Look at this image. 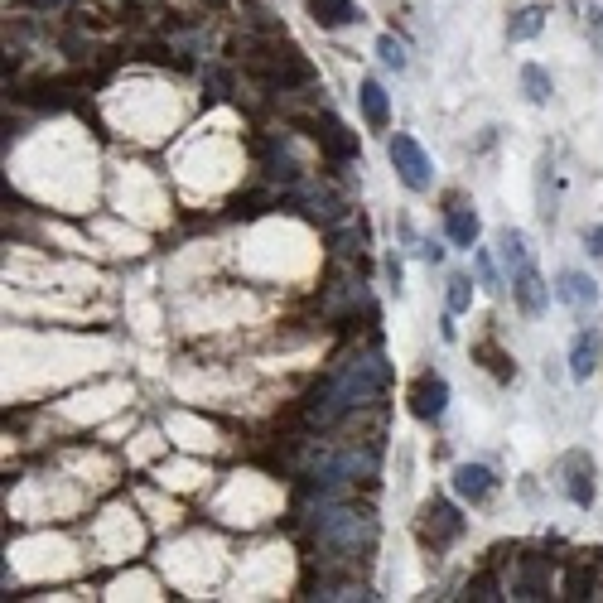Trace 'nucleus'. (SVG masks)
I'll list each match as a JSON object with an SVG mask.
<instances>
[{
    "label": "nucleus",
    "mask_w": 603,
    "mask_h": 603,
    "mask_svg": "<svg viewBox=\"0 0 603 603\" xmlns=\"http://www.w3.org/2000/svg\"><path fill=\"white\" fill-rule=\"evenodd\" d=\"M512 295H517V309H521V314H546L550 285L541 280V271H536V266H521V271L512 275Z\"/></svg>",
    "instance_id": "nucleus-6"
},
{
    "label": "nucleus",
    "mask_w": 603,
    "mask_h": 603,
    "mask_svg": "<svg viewBox=\"0 0 603 603\" xmlns=\"http://www.w3.org/2000/svg\"><path fill=\"white\" fill-rule=\"evenodd\" d=\"M444 232H449L454 247H464V251L478 247V213L468 208L464 198H449V208H444Z\"/></svg>",
    "instance_id": "nucleus-7"
},
{
    "label": "nucleus",
    "mask_w": 603,
    "mask_h": 603,
    "mask_svg": "<svg viewBox=\"0 0 603 603\" xmlns=\"http://www.w3.org/2000/svg\"><path fill=\"white\" fill-rule=\"evenodd\" d=\"M468 304H473V280H468V275H454V280H449V314H464Z\"/></svg>",
    "instance_id": "nucleus-20"
},
{
    "label": "nucleus",
    "mask_w": 603,
    "mask_h": 603,
    "mask_svg": "<svg viewBox=\"0 0 603 603\" xmlns=\"http://www.w3.org/2000/svg\"><path fill=\"white\" fill-rule=\"evenodd\" d=\"M386 155H391V165H396V174H401L406 189H415V193L430 189V155L420 150V140L415 136H391Z\"/></svg>",
    "instance_id": "nucleus-2"
},
{
    "label": "nucleus",
    "mask_w": 603,
    "mask_h": 603,
    "mask_svg": "<svg viewBox=\"0 0 603 603\" xmlns=\"http://www.w3.org/2000/svg\"><path fill=\"white\" fill-rule=\"evenodd\" d=\"M512 594L517 599H550V560L521 555L517 570H512Z\"/></svg>",
    "instance_id": "nucleus-5"
},
{
    "label": "nucleus",
    "mask_w": 603,
    "mask_h": 603,
    "mask_svg": "<svg viewBox=\"0 0 603 603\" xmlns=\"http://www.w3.org/2000/svg\"><path fill=\"white\" fill-rule=\"evenodd\" d=\"M555 295H560V300L570 304V309H579V314H584V309H594V300H599V290H594V280H589V275H584V271H565V275H560V285H555Z\"/></svg>",
    "instance_id": "nucleus-11"
},
{
    "label": "nucleus",
    "mask_w": 603,
    "mask_h": 603,
    "mask_svg": "<svg viewBox=\"0 0 603 603\" xmlns=\"http://www.w3.org/2000/svg\"><path fill=\"white\" fill-rule=\"evenodd\" d=\"M493 488H497L493 468H483V464H459L454 468V493L464 497V502H483V497H493Z\"/></svg>",
    "instance_id": "nucleus-8"
},
{
    "label": "nucleus",
    "mask_w": 603,
    "mask_h": 603,
    "mask_svg": "<svg viewBox=\"0 0 603 603\" xmlns=\"http://www.w3.org/2000/svg\"><path fill=\"white\" fill-rule=\"evenodd\" d=\"M497 247H502V261H507L512 275H517L521 266H531V261H526V237H521L517 227H502V232H497Z\"/></svg>",
    "instance_id": "nucleus-17"
},
{
    "label": "nucleus",
    "mask_w": 603,
    "mask_h": 603,
    "mask_svg": "<svg viewBox=\"0 0 603 603\" xmlns=\"http://www.w3.org/2000/svg\"><path fill=\"white\" fill-rule=\"evenodd\" d=\"M473 357H478V362H483V367L493 372L497 382H512V377H517V362H512V357L502 353V348H497L493 338H483V343H473Z\"/></svg>",
    "instance_id": "nucleus-13"
},
{
    "label": "nucleus",
    "mask_w": 603,
    "mask_h": 603,
    "mask_svg": "<svg viewBox=\"0 0 603 603\" xmlns=\"http://www.w3.org/2000/svg\"><path fill=\"white\" fill-rule=\"evenodd\" d=\"M377 54H382V63H386V68H396V73L406 68V49H401L391 34H382V39H377Z\"/></svg>",
    "instance_id": "nucleus-21"
},
{
    "label": "nucleus",
    "mask_w": 603,
    "mask_h": 603,
    "mask_svg": "<svg viewBox=\"0 0 603 603\" xmlns=\"http://www.w3.org/2000/svg\"><path fill=\"white\" fill-rule=\"evenodd\" d=\"M584 247H589V256H603V227H589V232H584Z\"/></svg>",
    "instance_id": "nucleus-24"
},
{
    "label": "nucleus",
    "mask_w": 603,
    "mask_h": 603,
    "mask_svg": "<svg viewBox=\"0 0 603 603\" xmlns=\"http://www.w3.org/2000/svg\"><path fill=\"white\" fill-rule=\"evenodd\" d=\"M599 478V468H594V459L584 454V449H570L565 459H560V483H565V497L575 502V507H594V483Z\"/></svg>",
    "instance_id": "nucleus-3"
},
{
    "label": "nucleus",
    "mask_w": 603,
    "mask_h": 603,
    "mask_svg": "<svg viewBox=\"0 0 603 603\" xmlns=\"http://www.w3.org/2000/svg\"><path fill=\"white\" fill-rule=\"evenodd\" d=\"M304 10H309V20L319 29H343L357 20V5L353 0H304Z\"/></svg>",
    "instance_id": "nucleus-10"
},
{
    "label": "nucleus",
    "mask_w": 603,
    "mask_h": 603,
    "mask_svg": "<svg viewBox=\"0 0 603 603\" xmlns=\"http://www.w3.org/2000/svg\"><path fill=\"white\" fill-rule=\"evenodd\" d=\"M362 116H367L372 131H386V121H391V102H386V87L377 78L362 83Z\"/></svg>",
    "instance_id": "nucleus-12"
},
{
    "label": "nucleus",
    "mask_w": 603,
    "mask_h": 603,
    "mask_svg": "<svg viewBox=\"0 0 603 603\" xmlns=\"http://www.w3.org/2000/svg\"><path fill=\"white\" fill-rule=\"evenodd\" d=\"M468 599H478V603L502 599V575L497 570H478V575L468 579Z\"/></svg>",
    "instance_id": "nucleus-19"
},
{
    "label": "nucleus",
    "mask_w": 603,
    "mask_h": 603,
    "mask_svg": "<svg viewBox=\"0 0 603 603\" xmlns=\"http://www.w3.org/2000/svg\"><path fill=\"white\" fill-rule=\"evenodd\" d=\"M599 362H603V343H599V333L589 329V333H579L575 338V348H570V377L575 382H589L594 372H599Z\"/></svg>",
    "instance_id": "nucleus-9"
},
{
    "label": "nucleus",
    "mask_w": 603,
    "mask_h": 603,
    "mask_svg": "<svg viewBox=\"0 0 603 603\" xmlns=\"http://www.w3.org/2000/svg\"><path fill=\"white\" fill-rule=\"evenodd\" d=\"M594 570H599V565H589V560L565 565V584H560V594H565V599H589V594H594Z\"/></svg>",
    "instance_id": "nucleus-14"
},
{
    "label": "nucleus",
    "mask_w": 603,
    "mask_h": 603,
    "mask_svg": "<svg viewBox=\"0 0 603 603\" xmlns=\"http://www.w3.org/2000/svg\"><path fill=\"white\" fill-rule=\"evenodd\" d=\"M203 5H208V10H222V5H227V0H203Z\"/></svg>",
    "instance_id": "nucleus-27"
},
{
    "label": "nucleus",
    "mask_w": 603,
    "mask_h": 603,
    "mask_svg": "<svg viewBox=\"0 0 603 603\" xmlns=\"http://www.w3.org/2000/svg\"><path fill=\"white\" fill-rule=\"evenodd\" d=\"M550 155H541V165H536V213L541 218H555V189H550Z\"/></svg>",
    "instance_id": "nucleus-18"
},
{
    "label": "nucleus",
    "mask_w": 603,
    "mask_h": 603,
    "mask_svg": "<svg viewBox=\"0 0 603 603\" xmlns=\"http://www.w3.org/2000/svg\"><path fill=\"white\" fill-rule=\"evenodd\" d=\"M420 256H425V261H439V256H444V247H435V242H420Z\"/></svg>",
    "instance_id": "nucleus-25"
},
{
    "label": "nucleus",
    "mask_w": 603,
    "mask_h": 603,
    "mask_svg": "<svg viewBox=\"0 0 603 603\" xmlns=\"http://www.w3.org/2000/svg\"><path fill=\"white\" fill-rule=\"evenodd\" d=\"M478 271H483V285H488V290H502V285H497V271H493V261H488V256H483V251H478Z\"/></svg>",
    "instance_id": "nucleus-23"
},
{
    "label": "nucleus",
    "mask_w": 603,
    "mask_h": 603,
    "mask_svg": "<svg viewBox=\"0 0 603 603\" xmlns=\"http://www.w3.org/2000/svg\"><path fill=\"white\" fill-rule=\"evenodd\" d=\"M203 87H208L213 97H227V92H232V73H227V68H208V73H203Z\"/></svg>",
    "instance_id": "nucleus-22"
},
{
    "label": "nucleus",
    "mask_w": 603,
    "mask_h": 603,
    "mask_svg": "<svg viewBox=\"0 0 603 603\" xmlns=\"http://www.w3.org/2000/svg\"><path fill=\"white\" fill-rule=\"evenodd\" d=\"M546 5H526V10H517V15H512V25H507V34H512V39H536V34H541V25H546Z\"/></svg>",
    "instance_id": "nucleus-16"
},
{
    "label": "nucleus",
    "mask_w": 603,
    "mask_h": 603,
    "mask_svg": "<svg viewBox=\"0 0 603 603\" xmlns=\"http://www.w3.org/2000/svg\"><path fill=\"white\" fill-rule=\"evenodd\" d=\"M406 401H411L415 420H439V415L449 411V382L439 372H420L411 382V391H406Z\"/></svg>",
    "instance_id": "nucleus-4"
},
{
    "label": "nucleus",
    "mask_w": 603,
    "mask_h": 603,
    "mask_svg": "<svg viewBox=\"0 0 603 603\" xmlns=\"http://www.w3.org/2000/svg\"><path fill=\"white\" fill-rule=\"evenodd\" d=\"M415 536H420V546H430V550L454 546V541L464 536V517H459V507H454V502H444V497H430V502L420 507V517H415Z\"/></svg>",
    "instance_id": "nucleus-1"
},
{
    "label": "nucleus",
    "mask_w": 603,
    "mask_h": 603,
    "mask_svg": "<svg viewBox=\"0 0 603 603\" xmlns=\"http://www.w3.org/2000/svg\"><path fill=\"white\" fill-rule=\"evenodd\" d=\"M25 5H34V10H63L68 0H25Z\"/></svg>",
    "instance_id": "nucleus-26"
},
{
    "label": "nucleus",
    "mask_w": 603,
    "mask_h": 603,
    "mask_svg": "<svg viewBox=\"0 0 603 603\" xmlns=\"http://www.w3.org/2000/svg\"><path fill=\"white\" fill-rule=\"evenodd\" d=\"M521 92H526V102H536V107H546L550 102L555 83H550V73L541 68V63H526V68H521Z\"/></svg>",
    "instance_id": "nucleus-15"
}]
</instances>
